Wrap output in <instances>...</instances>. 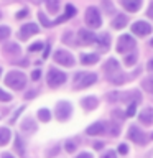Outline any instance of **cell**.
<instances>
[{
  "instance_id": "obj_32",
  "label": "cell",
  "mask_w": 153,
  "mask_h": 158,
  "mask_svg": "<svg viewBox=\"0 0 153 158\" xmlns=\"http://www.w3.org/2000/svg\"><path fill=\"white\" fill-rule=\"evenodd\" d=\"M0 101H2V102L12 101V94H8V92H5L3 89H0Z\"/></svg>"
},
{
  "instance_id": "obj_8",
  "label": "cell",
  "mask_w": 153,
  "mask_h": 158,
  "mask_svg": "<svg viewBox=\"0 0 153 158\" xmlns=\"http://www.w3.org/2000/svg\"><path fill=\"white\" fill-rule=\"evenodd\" d=\"M71 112H72V107L71 104L66 102V101H61L56 104V109H54V114H56L58 120H68L69 117H71Z\"/></svg>"
},
{
  "instance_id": "obj_26",
  "label": "cell",
  "mask_w": 153,
  "mask_h": 158,
  "mask_svg": "<svg viewBox=\"0 0 153 158\" xmlns=\"http://www.w3.org/2000/svg\"><path fill=\"white\" fill-rule=\"evenodd\" d=\"M38 118L41 122H48L49 118H51V112H49L48 109H39L38 110Z\"/></svg>"
},
{
  "instance_id": "obj_15",
  "label": "cell",
  "mask_w": 153,
  "mask_h": 158,
  "mask_svg": "<svg viewBox=\"0 0 153 158\" xmlns=\"http://www.w3.org/2000/svg\"><path fill=\"white\" fill-rule=\"evenodd\" d=\"M105 132V122H96L86 128L87 135H102Z\"/></svg>"
},
{
  "instance_id": "obj_51",
  "label": "cell",
  "mask_w": 153,
  "mask_h": 158,
  "mask_svg": "<svg viewBox=\"0 0 153 158\" xmlns=\"http://www.w3.org/2000/svg\"><path fill=\"white\" fill-rule=\"evenodd\" d=\"M151 138H153V133H151Z\"/></svg>"
},
{
  "instance_id": "obj_6",
  "label": "cell",
  "mask_w": 153,
  "mask_h": 158,
  "mask_svg": "<svg viewBox=\"0 0 153 158\" xmlns=\"http://www.w3.org/2000/svg\"><path fill=\"white\" fill-rule=\"evenodd\" d=\"M53 58H54V61H56L58 64H61V66H68V68L74 66L72 54L69 51H66V49H56L54 54H53Z\"/></svg>"
},
{
  "instance_id": "obj_39",
  "label": "cell",
  "mask_w": 153,
  "mask_h": 158,
  "mask_svg": "<svg viewBox=\"0 0 153 158\" xmlns=\"http://www.w3.org/2000/svg\"><path fill=\"white\" fill-rule=\"evenodd\" d=\"M110 135H112V137H117V135H118V127H117V125L110 127Z\"/></svg>"
},
{
  "instance_id": "obj_49",
  "label": "cell",
  "mask_w": 153,
  "mask_h": 158,
  "mask_svg": "<svg viewBox=\"0 0 153 158\" xmlns=\"http://www.w3.org/2000/svg\"><path fill=\"white\" fill-rule=\"evenodd\" d=\"M150 44H151V46H153V38H151V41H150Z\"/></svg>"
},
{
  "instance_id": "obj_29",
  "label": "cell",
  "mask_w": 153,
  "mask_h": 158,
  "mask_svg": "<svg viewBox=\"0 0 153 158\" xmlns=\"http://www.w3.org/2000/svg\"><path fill=\"white\" fill-rule=\"evenodd\" d=\"M143 84V89H147L150 94H153V77H150V79H145V81L142 82Z\"/></svg>"
},
{
  "instance_id": "obj_36",
  "label": "cell",
  "mask_w": 153,
  "mask_h": 158,
  "mask_svg": "<svg viewBox=\"0 0 153 158\" xmlns=\"http://www.w3.org/2000/svg\"><path fill=\"white\" fill-rule=\"evenodd\" d=\"M41 48H43V44H41V43H33L31 46H30V51H39Z\"/></svg>"
},
{
  "instance_id": "obj_17",
  "label": "cell",
  "mask_w": 153,
  "mask_h": 158,
  "mask_svg": "<svg viewBox=\"0 0 153 158\" xmlns=\"http://www.w3.org/2000/svg\"><path fill=\"white\" fill-rule=\"evenodd\" d=\"M118 99L122 101H132V102H140L142 101V94L137 91H130L128 94H118ZM130 102V104H132Z\"/></svg>"
},
{
  "instance_id": "obj_30",
  "label": "cell",
  "mask_w": 153,
  "mask_h": 158,
  "mask_svg": "<svg viewBox=\"0 0 153 158\" xmlns=\"http://www.w3.org/2000/svg\"><path fill=\"white\" fill-rule=\"evenodd\" d=\"M38 18H39V22H41L43 27H51V22H49V20L46 18V15H44L43 12H39V13H38Z\"/></svg>"
},
{
  "instance_id": "obj_1",
  "label": "cell",
  "mask_w": 153,
  "mask_h": 158,
  "mask_svg": "<svg viewBox=\"0 0 153 158\" xmlns=\"http://www.w3.org/2000/svg\"><path fill=\"white\" fill-rule=\"evenodd\" d=\"M104 73L107 74L109 81L114 82V84H123L127 81V76L120 71L118 63L115 61V59H107L105 64H104Z\"/></svg>"
},
{
  "instance_id": "obj_50",
  "label": "cell",
  "mask_w": 153,
  "mask_h": 158,
  "mask_svg": "<svg viewBox=\"0 0 153 158\" xmlns=\"http://www.w3.org/2000/svg\"><path fill=\"white\" fill-rule=\"evenodd\" d=\"M0 74H2V69H0Z\"/></svg>"
},
{
  "instance_id": "obj_47",
  "label": "cell",
  "mask_w": 153,
  "mask_h": 158,
  "mask_svg": "<svg viewBox=\"0 0 153 158\" xmlns=\"http://www.w3.org/2000/svg\"><path fill=\"white\" fill-rule=\"evenodd\" d=\"M2 158H13V156H12V155H10V153H5V155H3Z\"/></svg>"
},
{
  "instance_id": "obj_31",
  "label": "cell",
  "mask_w": 153,
  "mask_h": 158,
  "mask_svg": "<svg viewBox=\"0 0 153 158\" xmlns=\"http://www.w3.org/2000/svg\"><path fill=\"white\" fill-rule=\"evenodd\" d=\"M137 104H138V102H132L130 106H128V109H127V114H125L127 117H133V115H135V110H137Z\"/></svg>"
},
{
  "instance_id": "obj_37",
  "label": "cell",
  "mask_w": 153,
  "mask_h": 158,
  "mask_svg": "<svg viewBox=\"0 0 153 158\" xmlns=\"http://www.w3.org/2000/svg\"><path fill=\"white\" fill-rule=\"evenodd\" d=\"M28 15V8H23V10H20V12L17 13V18L20 20V18H25Z\"/></svg>"
},
{
  "instance_id": "obj_45",
  "label": "cell",
  "mask_w": 153,
  "mask_h": 158,
  "mask_svg": "<svg viewBox=\"0 0 153 158\" xmlns=\"http://www.w3.org/2000/svg\"><path fill=\"white\" fill-rule=\"evenodd\" d=\"M148 71H153V59H150V61H148Z\"/></svg>"
},
{
  "instance_id": "obj_11",
  "label": "cell",
  "mask_w": 153,
  "mask_h": 158,
  "mask_svg": "<svg viewBox=\"0 0 153 158\" xmlns=\"http://www.w3.org/2000/svg\"><path fill=\"white\" fill-rule=\"evenodd\" d=\"M39 31V27L35 23H27L23 25L22 28H20V38L22 40H28L30 36H33V35H36Z\"/></svg>"
},
{
  "instance_id": "obj_19",
  "label": "cell",
  "mask_w": 153,
  "mask_h": 158,
  "mask_svg": "<svg viewBox=\"0 0 153 158\" xmlns=\"http://www.w3.org/2000/svg\"><path fill=\"white\" fill-rule=\"evenodd\" d=\"M99 61V54L97 53H84L81 54V63L82 64H94V63H97Z\"/></svg>"
},
{
  "instance_id": "obj_13",
  "label": "cell",
  "mask_w": 153,
  "mask_h": 158,
  "mask_svg": "<svg viewBox=\"0 0 153 158\" xmlns=\"http://www.w3.org/2000/svg\"><path fill=\"white\" fill-rule=\"evenodd\" d=\"M74 15H76V7H72V5H66V10H64V13L61 15V17H58L56 20H54V22H51V27H53V25H59V23L66 22V20L72 18Z\"/></svg>"
},
{
  "instance_id": "obj_38",
  "label": "cell",
  "mask_w": 153,
  "mask_h": 158,
  "mask_svg": "<svg viewBox=\"0 0 153 158\" xmlns=\"http://www.w3.org/2000/svg\"><path fill=\"white\" fill-rule=\"evenodd\" d=\"M39 77H41V71H39V69H36V71L31 73V79H33V81H38Z\"/></svg>"
},
{
  "instance_id": "obj_24",
  "label": "cell",
  "mask_w": 153,
  "mask_h": 158,
  "mask_svg": "<svg viewBox=\"0 0 153 158\" xmlns=\"http://www.w3.org/2000/svg\"><path fill=\"white\" fill-rule=\"evenodd\" d=\"M96 43L99 44V48H101V49H107V48H109V43H110V40H109V35H107V33L101 35V36L96 40Z\"/></svg>"
},
{
  "instance_id": "obj_52",
  "label": "cell",
  "mask_w": 153,
  "mask_h": 158,
  "mask_svg": "<svg viewBox=\"0 0 153 158\" xmlns=\"http://www.w3.org/2000/svg\"><path fill=\"white\" fill-rule=\"evenodd\" d=\"M0 17H2V13H0Z\"/></svg>"
},
{
  "instance_id": "obj_35",
  "label": "cell",
  "mask_w": 153,
  "mask_h": 158,
  "mask_svg": "<svg viewBox=\"0 0 153 158\" xmlns=\"http://www.w3.org/2000/svg\"><path fill=\"white\" fill-rule=\"evenodd\" d=\"M118 153H120V155H127V153H128V147L125 145V143L118 145Z\"/></svg>"
},
{
  "instance_id": "obj_40",
  "label": "cell",
  "mask_w": 153,
  "mask_h": 158,
  "mask_svg": "<svg viewBox=\"0 0 153 158\" xmlns=\"http://www.w3.org/2000/svg\"><path fill=\"white\" fill-rule=\"evenodd\" d=\"M76 158H92V155H91V153H86V152H84V153H79Z\"/></svg>"
},
{
  "instance_id": "obj_21",
  "label": "cell",
  "mask_w": 153,
  "mask_h": 158,
  "mask_svg": "<svg viewBox=\"0 0 153 158\" xmlns=\"http://www.w3.org/2000/svg\"><path fill=\"white\" fill-rule=\"evenodd\" d=\"M10 137H12V133H10V130L7 127H0V147L7 145V143L10 142Z\"/></svg>"
},
{
  "instance_id": "obj_48",
  "label": "cell",
  "mask_w": 153,
  "mask_h": 158,
  "mask_svg": "<svg viewBox=\"0 0 153 158\" xmlns=\"http://www.w3.org/2000/svg\"><path fill=\"white\" fill-rule=\"evenodd\" d=\"M5 2H18V0H5Z\"/></svg>"
},
{
  "instance_id": "obj_18",
  "label": "cell",
  "mask_w": 153,
  "mask_h": 158,
  "mask_svg": "<svg viewBox=\"0 0 153 158\" xmlns=\"http://www.w3.org/2000/svg\"><path fill=\"white\" fill-rule=\"evenodd\" d=\"M122 5L128 12H137L142 7V0H122Z\"/></svg>"
},
{
  "instance_id": "obj_3",
  "label": "cell",
  "mask_w": 153,
  "mask_h": 158,
  "mask_svg": "<svg viewBox=\"0 0 153 158\" xmlns=\"http://www.w3.org/2000/svg\"><path fill=\"white\" fill-rule=\"evenodd\" d=\"M96 81H97V76L94 73H77L74 76L72 86H74V89H86L89 86H92Z\"/></svg>"
},
{
  "instance_id": "obj_2",
  "label": "cell",
  "mask_w": 153,
  "mask_h": 158,
  "mask_svg": "<svg viewBox=\"0 0 153 158\" xmlns=\"http://www.w3.org/2000/svg\"><path fill=\"white\" fill-rule=\"evenodd\" d=\"M5 84L8 87H12L13 91H22L27 84V76L20 71H10L7 76H5Z\"/></svg>"
},
{
  "instance_id": "obj_9",
  "label": "cell",
  "mask_w": 153,
  "mask_h": 158,
  "mask_svg": "<svg viewBox=\"0 0 153 158\" xmlns=\"http://www.w3.org/2000/svg\"><path fill=\"white\" fill-rule=\"evenodd\" d=\"M128 137H130L132 142L138 143V145H143V143L147 142V135H145V133H143L137 125H132L130 128H128Z\"/></svg>"
},
{
  "instance_id": "obj_25",
  "label": "cell",
  "mask_w": 153,
  "mask_h": 158,
  "mask_svg": "<svg viewBox=\"0 0 153 158\" xmlns=\"http://www.w3.org/2000/svg\"><path fill=\"white\" fill-rule=\"evenodd\" d=\"M44 3L49 13H56L59 10V0H44Z\"/></svg>"
},
{
  "instance_id": "obj_27",
  "label": "cell",
  "mask_w": 153,
  "mask_h": 158,
  "mask_svg": "<svg viewBox=\"0 0 153 158\" xmlns=\"http://www.w3.org/2000/svg\"><path fill=\"white\" fill-rule=\"evenodd\" d=\"M137 61V53H128L125 59H123V63H125V66H133Z\"/></svg>"
},
{
  "instance_id": "obj_43",
  "label": "cell",
  "mask_w": 153,
  "mask_h": 158,
  "mask_svg": "<svg viewBox=\"0 0 153 158\" xmlns=\"http://www.w3.org/2000/svg\"><path fill=\"white\" fill-rule=\"evenodd\" d=\"M35 96H36V91H30L28 94H25V99H31Z\"/></svg>"
},
{
  "instance_id": "obj_14",
  "label": "cell",
  "mask_w": 153,
  "mask_h": 158,
  "mask_svg": "<svg viewBox=\"0 0 153 158\" xmlns=\"http://www.w3.org/2000/svg\"><path fill=\"white\" fill-rule=\"evenodd\" d=\"M20 53H22V49H20V46L17 43H7L3 46V54L7 58H17V56H20Z\"/></svg>"
},
{
  "instance_id": "obj_42",
  "label": "cell",
  "mask_w": 153,
  "mask_h": 158,
  "mask_svg": "<svg viewBox=\"0 0 153 158\" xmlns=\"http://www.w3.org/2000/svg\"><path fill=\"white\" fill-rule=\"evenodd\" d=\"M148 17H150V18H153V0H151V3H150V7H148Z\"/></svg>"
},
{
  "instance_id": "obj_16",
  "label": "cell",
  "mask_w": 153,
  "mask_h": 158,
  "mask_svg": "<svg viewBox=\"0 0 153 158\" xmlns=\"http://www.w3.org/2000/svg\"><path fill=\"white\" fill-rule=\"evenodd\" d=\"M138 118H140L142 123H145V125H151L153 123V109H143V110L140 112V115H138Z\"/></svg>"
},
{
  "instance_id": "obj_10",
  "label": "cell",
  "mask_w": 153,
  "mask_h": 158,
  "mask_svg": "<svg viewBox=\"0 0 153 158\" xmlns=\"http://www.w3.org/2000/svg\"><path fill=\"white\" fill-rule=\"evenodd\" d=\"M132 31L138 36H147L151 33V25H148L147 22H135L132 25Z\"/></svg>"
},
{
  "instance_id": "obj_4",
  "label": "cell",
  "mask_w": 153,
  "mask_h": 158,
  "mask_svg": "<svg viewBox=\"0 0 153 158\" xmlns=\"http://www.w3.org/2000/svg\"><path fill=\"white\" fill-rule=\"evenodd\" d=\"M84 20H86V25L91 28H99L102 25V18H101V12L96 7H89L86 10V15H84Z\"/></svg>"
},
{
  "instance_id": "obj_7",
  "label": "cell",
  "mask_w": 153,
  "mask_h": 158,
  "mask_svg": "<svg viewBox=\"0 0 153 158\" xmlns=\"http://www.w3.org/2000/svg\"><path fill=\"white\" fill-rule=\"evenodd\" d=\"M135 44H137V41L130 36V35H122V36L118 38V41H117V51L127 54L130 49L135 48Z\"/></svg>"
},
{
  "instance_id": "obj_12",
  "label": "cell",
  "mask_w": 153,
  "mask_h": 158,
  "mask_svg": "<svg viewBox=\"0 0 153 158\" xmlns=\"http://www.w3.org/2000/svg\"><path fill=\"white\" fill-rule=\"evenodd\" d=\"M96 40H97V36L91 30H86V28L79 30V43L81 44H92V43H96Z\"/></svg>"
},
{
  "instance_id": "obj_23",
  "label": "cell",
  "mask_w": 153,
  "mask_h": 158,
  "mask_svg": "<svg viewBox=\"0 0 153 158\" xmlns=\"http://www.w3.org/2000/svg\"><path fill=\"white\" fill-rule=\"evenodd\" d=\"M22 130H27V132H35L36 130V123H35L33 118H25L22 122Z\"/></svg>"
},
{
  "instance_id": "obj_5",
  "label": "cell",
  "mask_w": 153,
  "mask_h": 158,
  "mask_svg": "<svg viewBox=\"0 0 153 158\" xmlns=\"http://www.w3.org/2000/svg\"><path fill=\"white\" fill-rule=\"evenodd\" d=\"M46 81H48V86L49 87H59L61 84L66 82V74L59 69H49L48 71V76H46Z\"/></svg>"
},
{
  "instance_id": "obj_46",
  "label": "cell",
  "mask_w": 153,
  "mask_h": 158,
  "mask_svg": "<svg viewBox=\"0 0 153 158\" xmlns=\"http://www.w3.org/2000/svg\"><path fill=\"white\" fill-rule=\"evenodd\" d=\"M48 54H49V46H46V49H44V53H43V58H48Z\"/></svg>"
},
{
  "instance_id": "obj_33",
  "label": "cell",
  "mask_w": 153,
  "mask_h": 158,
  "mask_svg": "<svg viewBox=\"0 0 153 158\" xmlns=\"http://www.w3.org/2000/svg\"><path fill=\"white\" fill-rule=\"evenodd\" d=\"M74 150H76V143H74L72 140H68V142H66V152L72 153Z\"/></svg>"
},
{
  "instance_id": "obj_44",
  "label": "cell",
  "mask_w": 153,
  "mask_h": 158,
  "mask_svg": "<svg viewBox=\"0 0 153 158\" xmlns=\"http://www.w3.org/2000/svg\"><path fill=\"white\" fill-rule=\"evenodd\" d=\"M94 148H96V150H102V148H104V143H102V142H96V143H94Z\"/></svg>"
},
{
  "instance_id": "obj_41",
  "label": "cell",
  "mask_w": 153,
  "mask_h": 158,
  "mask_svg": "<svg viewBox=\"0 0 153 158\" xmlns=\"http://www.w3.org/2000/svg\"><path fill=\"white\" fill-rule=\"evenodd\" d=\"M17 148L20 153H23V148H22V140H20V137H17Z\"/></svg>"
},
{
  "instance_id": "obj_20",
  "label": "cell",
  "mask_w": 153,
  "mask_h": 158,
  "mask_svg": "<svg viewBox=\"0 0 153 158\" xmlns=\"http://www.w3.org/2000/svg\"><path fill=\"white\" fill-rule=\"evenodd\" d=\"M81 104L86 110H94V109L97 107V99L96 97H84L81 101Z\"/></svg>"
},
{
  "instance_id": "obj_28",
  "label": "cell",
  "mask_w": 153,
  "mask_h": 158,
  "mask_svg": "<svg viewBox=\"0 0 153 158\" xmlns=\"http://www.w3.org/2000/svg\"><path fill=\"white\" fill-rule=\"evenodd\" d=\"M10 36V28L8 27H0V41H5V40H7Z\"/></svg>"
},
{
  "instance_id": "obj_22",
  "label": "cell",
  "mask_w": 153,
  "mask_h": 158,
  "mask_svg": "<svg viewBox=\"0 0 153 158\" xmlns=\"http://www.w3.org/2000/svg\"><path fill=\"white\" fill-rule=\"evenodd\" d=\"M125 25H127V17L125 15H117V17L114 18V22H112V27L115 30H122Z\"/></svg>"
},
{
  "instance_id": "obj_34",
  "label": "cell",
  "mask_w": 153,
  "mask_h": 158,
  "mask_svg": "<svg viewBox=\"0 0 153 158\" xmlns=\"http://www.w3.org/2000/svg\"><path fill=\"white\" fill-rule=\"evenodd\" d=\"M101 158H117V153L114 152V150H109V152L104 153V155H102Z\"/></svg>"
}]
</instances>
